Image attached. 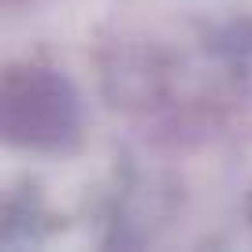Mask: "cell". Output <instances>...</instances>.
Returning <instances> with one entry per match:
<instances>
[{
    "mask_svg": "<svg viewBox=\"0 0 252 252\" xmlns=\"http://www.w3.org/2000/svg\"><path fill=\"white\" fill-rule=\"evenodd\" d=\"M74 126V104L60 78L30 71L8 86V130L30 145H56Z\"/></svg>",
    "mask_w": 252,
    "mask_h": 252,
    "instance_id": "6da1fadb",
    "label": "cell"
}]
</instances>
